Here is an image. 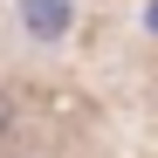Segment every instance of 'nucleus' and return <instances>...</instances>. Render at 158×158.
I'll return each instance as SVG.
<instances>
[{
	"label": "nucleus",
	"mask_w": 158,
	"mask_h": 158,
	"mask_svg": "<svg viewBox=\"0 0 158 158\" xmlns=\"http://www.w3.org/2000/svg\"><path fill=\"white\" fill-rule=\"evenodd\" d=\"M14 35L35 48V55H55V48L76 41V21H83V0H14L7 7Z\"/></svg>",
	"instance_id": "obj_1"
},
{
	"label": "nucleus",
	"mask_w": 158,
	"mask_h": 158,
	"mask_svg": "<svg viewBox=\"0 0 158 158\" xmlns=\"http://www.w3.org/2000/svg\"><path fill=\"white\" fill-rule=\"evenodd\" d=\"M14 131H21V96L14 83H0V144H14Z\"/></svg>",
	"instance_id": "obj_2"
},
{
	"label": "nucleus",
	"mask_w": 158,
	"mask_h": 158,
	"mask_svg": "<svg viewBox=\"0 0 158 158\" xmlns=\"http://www.w3.org/2000/svg\"><path fill=\"white\" fill-rule=\"evenodd\" d=\"M144 35H158V0H144Z\"/></svg>",
	"instance_id": "obj_3"
},
{
	"label": "nucleus",
	"mask_w": 158,
	"mask_h": 158,
	"mask_svg": "<svg viewBox=\"0 0 158 158\" xmlns=\"http://www.w3.org/2000/svg\"><path fill=\"white\" fill-rule=\"evenodd\" d=\"M7 158H35V151H7Z\"/></svg>",
	"instance_id": "obj_4"
}]
</instances>
